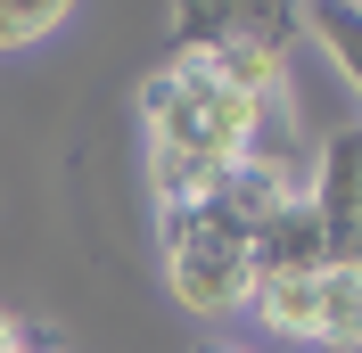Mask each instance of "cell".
Returning a JSON list of instances; mask_svg holds the SVG:
<instances>
[{"label": "cell", "mask_w": 362, "mask_h": 353, "mask_svg": "<svg viewBox=\"0 0 362 353\" xmlns=\"http://www.w3.org/2000/svg\"><path fill=\"white\" fill-rule=\"evenodd\" d=\"M206 66H214L223 90H239L255 107H272V99L288 90V49H280V33H272L264 17H247V8H239V25H230L223 42L206 49Z\"/></svg>", "instance_id": "277c9868"}, {"label": "cell", "mask_w": 362, "mask_h": 353, "mask_svg": "<svg viewBox=\"0 0 362 353\" xmlns=\"http://www.w3.org/2000/svg\"><path fill=\"white\" fill-rule=\"evenodd\" d=\"M305 25H313L321 42H329L338 74L354 83V99H362V8H305Z\"/></svg>", "instance_id": "9c48e42d"}, {"label": "cell", "mask_w": 362, "mask_h": 353, "mask_svg": "<svg viewBox=\"0 0 362 353\" xmlns=\"http://www.w3.org/2000/svg\"><path fill=\"white\" fill-rule=\"evenodd\" d=\"M165 287H173L181 312H198V321L247 312V287H255L247 230H239L214 198H206V205H173V214H165Z\"/></svg>", "instance_id": "7a4b0ae2"}, {"label": "cell", "mask_w": 362, "mask_h": 353, "mask_svg": "<svg viewBox=\"0 0 362 353\" xmlns=\"http://www.w3.org/2000/svg\"><path fill=\"white\" fill-rule=\"evenodd\" d=\"M247 263H255V280H305V271L329 263V255H321V222H313V198H305V189L280 198V205L247 230Z\"/></svg>", "instance_id": "5b68a950"}, {"label": "cell", "mask_w": 362, "mask_h": 353, "mask_svg": "<svg viewBox=\"0 0 362 353\" xmlns=\"http://www.w3.org/2000/svg\"><path fill=\"white\" fill-rule=\"evenodd\" d=\"M25 337H17V321H8V312H0V353H17Z\"/></svg>", "instance_id": "30bf717a"}, {"label": "cell", "mask_w": 362, "mask_h": 353, "mask_svg": "<svg viewBox=\"0 0 362 353\" xmlns=\"http://www.w3.org/2000/svg\"><path fill=\"white\" fill-rule=\"evenodd\" d=\"M140 124H148V189H157V214H173V205H206L264 148L272 107L223 90L206 58H173L157 83L140 90Z\"/></svg>", "instance_id": "6da1fadb"}, {"label": "cell", "mask_w": 362, "mask_h": 353, "mask_svg": "<svg viewBox=\"0 0 362 353\" xmlns=\"http://www.w3.org/2000/svg\"><path fill=\"white\" fill-rule=\"evenodd\" d=\"M66 17H74L66 0H0V49H33V42H49Z\"/></svg>", "instance_id": "ba28073f"}, {"label": "cell", "mask_w": 362, "mask_h": 353, "mask_svg": "<svg viewBox=\"0 0 362 353\" xmlns=\"http://www.w3.org/2000/svg\"><path fill=\"white\" fill-rule=\"evenodd\" d=\"M313 296H321V345L354 353V345H362V271H338V263H321Z\"/></svg>", "instance_id": "52a82bcc"}, {"label": "cell", "mask_w": 362, "mask_h": 353, "mask_svg": "<svg viewBox=\"0 0 362 353\" xmlns=\"http://www.w3.org/2000/svg\"><path fill=\"white\" fill-rule=\"evenodd\" d=\"M206 353H247V345H206Z\"/></svg>", "instance_id": "8fae6325"}, {"label": "cell", "mask_w": 362, "mask_h": 353, "mask_svg": "<svg viewBox=\"0 0 362 353\" xmlns=\"http://www.w3.org/2000/svg\"><path fill=\"white\" fill-rule=\"evenodd\" d=\"M321 271H305V280H255L247 287V312L264 321V329L296 337V345H321V296H313Z\"/></svg>", "instance_id": "8992f818"}, {"label": "cell", "mask_w": 362, "mask_h": 353, "mask_svg": "<svg viewBox=\"0 0 362 353\" xmlns=\"http://www.w3.org/2000/svg\"><path fill=\"white\" fill-rule=\"evenodd\" d=\"M305 198H313V222H321V255L338 271H362V115H346L321 140Z\"/></svg>", "instance_id": "3957f363"}]
</instances>
